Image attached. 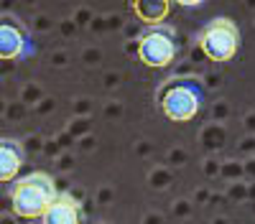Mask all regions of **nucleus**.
I'll list each match as a JSON object with an SVG mask.
<instances>
[{"label":"nucleus","mask_w":255,"mask_h":224,"mask_svg":"<svg viewBox=\"0 0 255 224\" xmlns=\"http://www.w3.org/2000/svg\"><path fill=\"white\" fill-rule=\"evenodd\" d=\"M204 99H207L204 81L197 76H171L156 92L158 110L171 122L194 120L204 107Z\"/></svg>","instance_id":"1"},{"label":"nucleus","mask_w":255,"mask_h":224,"mask_svg":"<svg viewBox=\"0 0 255 224\" xmlns=\"http://www.w3.org/2000/svg\"><path fill=\"white\" fill-rule=\"evenodd\" d=\"M10 207L15 212V217L20 219H41L46 214V209L54 204V199L59 196L56 183L46 171H33L28 176H20L10 191Z\"/></svg>","instance_id":"2"},{"label":"nucleus","mask_w":255,"mask_h":224,"mask_svg":"<svg viewBox=\"0 0 255 224\" xmlns=\"http://www.w3.org/2000/svg\"><path fill=\"white\" fill-rule=\"evenodd\" d=\"M199 49L202 54L215 61V64H225V61L235 59L240 51V28L232 18H212L209 23H204L199 33Z\"/></svg>","instance_id":"3"},{"label":"nucleus","mask_w":255,"mask_h":224,"mask_svg":"<svg viewBox=\"0 0 255 224\" xmlns=\"http://www.w3.org/2000/svg\"><path fill=\"white\" fill-rule=\"evenodd\" d=\"M138 59L143 61L145 67L151 69H163L168 67L171 61L176 59V51H179V38H176V31L171 26H145L143 33L138 36Z\"/></svg>","instance_id":"4"},{"label":"nucleus","mask_w":255,"mask_h":224,"mask_svg":"<svg viewBox=\"0 0 255 224\" xmlns=\"http://www.w3.org/2000/svg\"><path fill=\"white\" fill-rule=\"evenodd\" d=\"M33 56V36L28 26L13 13L0 15V59H31Z\"/></svg>","instance_id":"5"},{"label":"nucleus","mask_w":255,"mask_h":224,"mask_svg":"<svg viewBox=\"0 0 255 224\" xmlns=\"http://www.w3.org/2000/svg\"><path fill=\"white\" fill-rule=\"evenodd\" d=\"M79 201L69 194H59L46 214L41 217V224H79Z\"/></svg>","instance_id":"6"},{"label":"nucleus","mask_w":255,"mask_h":224,"mask_svg":"<svg viewBox=\"0 0 255 224\" xmlns=\"http://www.w3.org/2000/svg\"><path fill=\"white\" fill-rule=\"evenodd\" d=\"M23 160H26L23 146H20L18 140H13V138H3V140H0V181L10 183L18 176Z\"/></svg>","instance_id":"7"},{"label":"nucleus","mask_w":255,"mask_h":224,"mask_svg":"<svg viewBox=\"0 0 255 224\" xmlns=\"http://www.w3.org/2000/svg\"><path fill=\"white\" fill-rule=\"evenodd\" d=\"M133 8H135V13H138L143 20H148L151 26H158L161 20L166 18L171 3H168V0H135Z\"/></svg>","instance_id":"8"}]
</instances>
